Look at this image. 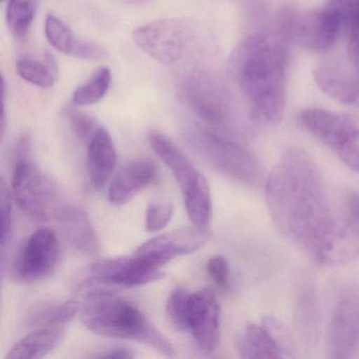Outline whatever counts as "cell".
<instances>
[{"label":"cell","instance_id":"cell-17","mask_svg":"<svg viewBox=\"0 0 359 359\" xmlns=\"http://www.w3.org/2000/svg\"><path fill=\"white\" fill-rule=\"evenodd\" d=\"M117 154L108 130L100 127L88 144L87 170L95 189L106 186L116 167Z\"/></svg>","mask_w":359,"mask_h":359},{"label":"cell","instance_id":"cell-22","mask_svg":"<svg viewBox=\"0 0 359 359\" xmlns=\"http://www.w3.org/2000/svg\"><path fill=\"white\" fill-rule=\"evenodd\" d=\"M184 205L193 226L209 234L212 219V196L203 173L190 190L184 193Z\"/></svg>","mask_w":359,"mask_h":359},{"label":"cell","instance_id":"cell-20","mask_svg":"<svg viewBox=\"0 0 359 359\" xmlns=\"http://www.w3.org/2000/svg\"><path fill=\"white\" fill-rule=\"evenodd\" d=\"M236 348L243 358H283L290 357L272 330L262 325L248 323L236 338Z\"/></svg>","mask_w":359,"mask_h":359},{"label":"cell","instance_id":"cell-6","mask_svg":"<svg viewBox=\"0 0 359 359\" xmlns=\"http://www.w3.org/2000/svg\"><path fill=\"white\" fill-rule=\"evenodd\" d=\"M342 30L341 18L329 6L315 10H283L275 24L279 36L311 52L329 51Z\"/></svg>","mask_w":359,"mask_h":359},{"label":"cell","instance_id":"cell-35","mask_svg":"<svg viewBox=\"0 0 359 359\" xmlns=\"http://www.w3.org/2000/svg\"><path fill=\"white\" fill-rule=\"evenodd\" d=\"M106 51L100 46H98L97 43L79 39L72 57L97 62V60H104V58H106Z\"/></svg>","mask_w":359,"mask_h":359},{"label":"cell","instance_id":"cell-12","mask_svg":"<svg viewBox=\"0 0 359 359\" xmlns=\"http://www.w3.org/2000/svg\"><path fill=\"white\" fill-rule=\"evenodd\" d=\"M188 331L203 352H213L219 342L220 308L215 292L203 287L191 293L188 304Z\"/></svg>","mask_w":359,"mask_h":359},{"label":"cell","instance_id":"cell-27","mask_svg":"<svg viewBox=\"0 0 359 359\" xmlns=\"http://www.w3.org/2000/svg\"><path fill=\"white\" fill-rule=\"evenodd\" d=\"M37 11V0H9L7 6V25L10 32L18 41L28 37Z\"/></svg>","mask_w":359,"mask_h":359},{"label":"cell","instance_id":"cell-29","mask_svg":"<svg viewBox=\"0 0 359 359\" xmlns=\"http://www.w3.org/2000/svg\"><path fill=\"white\" fill-rule=\"evenodd\" d=\"M191 293L177 287L168 298L167 315L172 325L180 331H188V304Z\"/></svg>","mask_w":359,"mask_h":359},{"label":"cell","instance_id":"cell-9","mask_svg":"<svg viewBox=\"0 0 359 359\" xmlns=\"http://www.w3.org/2000/svg\"><path fill=\"white\" fill-rule=\"evenodd\" d=\"M12 196L27 215L39 222L53 216L62 205L55 182L43 174L31 158L14 161Z\"/></svg>","mask_w":359,"mask_h":359},{"label":"cell","instance_id":"cell-11","mask_svg":"<svg viewBox=\"0 0 359 359\" xmlns=\"http://www.w3.org/2000/svg\"><path fill=\"white\" fill-rule=\"evenodd\" d=\"M58 259V241L50 229H39L20 248L14 260L13 275L22 283H35L49 276Z\"/></svg>","mask_w":359,"mask_h":359},{"label":"cell","instance_id":"cell-37","mask_svg":"<svg viewBox=\"0 0 359 359\" xmlns=\"http://www.w3.org/2000/svg\"><path fill=\"white\" fill-rule=\"evenodd\" d=\"M94 358H121L129 359L134 358L135 355L133 354L131 350H128L125 348H114L110 350L104 351L100 354L93 355Z\"/></svg>","mask_w":359,"mask_h":359},{"label":"cell","instance_id":"cell-26","mask_svg":"<svg viewBox=\"0 0 359 359\" xmlns=\"http://www.w3.org/2000/svg\"><path fill=\"white\" fill-rule=\"evenodd\" d=\"M112 83V72L108 67L98 69L83 85L79 86L72 96L75 107H88L104 100Z\"/></svg>","mask_w":359,"mask_h":359},{"label":"cell","instance_id":"cell-1","mask_svg":"<svg viewBox=\"0 0 359 359\" xmlns=\"http://www.w3.org/2000/svg\"><path fill=\"white\" fill-rule=\"evenodd\" d=\"M266 201L281 234L317 264H342L359 255V235L334 215L320 169L304 149H287L271 170Z\"/></svg>","mask_w":359,"mask_h":359},{"label":"cell","instance_id":"cell-38","mask_svg":"<svg viewBox=\"0 0 359 359\" xmlns=\"http://www.w3.org/2000/svg\"><path fill=\"white\" fill-rule=\"evenodd\" d=\"M351 67H352L353 72H354L355 81H356L357 107H359V60H357L356 64L351 65Z\"/></svg>","mask_w":359,"mask_h":359},{"label":"cell","instance_id":"cell-16","mask_svg":"<svg viewBox=\"0 0 359 359\" xmlns=\"http://www.w3.org/2000/svg\"><path fill=\"white\" fill-rule=\"evenodd\" d=\"M149 142L163 163L171 170L182 194L192 188L201 175L190 158L178 148L177 144L159 131H151Z\"/></svg>","mask_w":359,"mask_h":359},{"label":"cell","instance_id":"cell-14","mask_svg":"<svg viewBox=\"0 0 359 359\" xmlns=\"http://www.w3.org/2000/svg\"><path fill=\"white\" fill-rule=\"evenodd\" d=\"M62 234L76 251L97 256L100 245L95 230L86 212L73 205H60L54 213Z\"/></svg>","mask_w":359,"mask_h":359},{"label":"cell","instance_id":"cell-23","mask_svg":"<svg viewBox=\"0 0 359 359\" xmlns=\"http://www.w3.org/2000/svg\"><path fill=\"white\" fill-rule=\"evenodd\" d=\"M79 309L81 302L74 300L62 304L39 302L27 311L25 321L29 327H62L79 314Z\"/></svg>","mask_w":359,"mask_h":359},{"label":"cell","instance_id":"cell-25","mask_svg":"<svg viewBox=\"0 0 359 359\" xmlns=\"http://www.w3.org/2000/svg\"><path fill=\"white\" fill-rule=\"evenodd\" d=\"M16 70L24 81L43 89H51L55 83L56 65L48 55V64H43L30 55H22L16 62Z\"/></svg>","mask_w":359,"mask_h":359},{"label":"cell","instance_id":"cell-3","mask_svg":"<svg viewBox=\"0 0 359 359\" xmlns=\"http://www.w3.org/2000/svg\"><path fill=\"white\" fill-rule=\"evenodd\" d=\"M79 316L86 327L97 335L134 340L155 348L165 356H175L169 340L142 311L116 294L90 287L83 293Z\"/></svg>","mask_w":359,"mask_h":359},{"label":"cell","instance_id":"cell-40","mask_svg":"<svg viewBox=\"0 0 359 359\" xmlns=\"http://www.w3.org/2000/svg\"><path fill=\"white\" fill-rule=\"evenodd\" d=\"M3 1H5V0H3Z\"/></svg>","mask_w":359,"mask_h":359},{"label":"cell","instance_id":"cell-33","mask_svg":"<svg viewBox=\"0 0 359 359\" xmlns=\"http://www.w3.org/2000/svg\"><path fill=\"white\" fill-rule=\"evenodd\" d=\"M344 29L348 33L346 57L350 65H354L359 60V5L351 14Z\"/></svg>","mask_w":359,"mask_h":359},{"label":"cell","instance_id":"cell-8","mask_svg":"<svg viewBox=\"0 0 359 359\" xmlns=\"http://www.w3.org/2000/svg\"><path fill=\"white\" fill-rule=\"evenodd\" d=\"M298 121L346 167L359 173L358 119L325 109L309 108L300 112Z\"/></svg>","mask_w":359,"mask_h":359},{"label":"cell","instance_id":"cell-31","mask_svg":"<svg viewBox=\"0 0 359 359\" xmlns=\"http://www.w3.org/2000/svg\"><path fill=\"white\" fill-rule=\"evenodd\" d=\"M174 205L170 203H152L146 213V229L149 232H159L171 222Z\"/></svg>","mask_w":359,"mask_h":359},{"label":"cell","instance_id":"cell-21","mask_svg":"<svg viewBox=\"0 0 359 359\" xmlns=\"http://www.w3.org/2000/svg\"><path fill=\"white\" fill-rule=\"evenodd\" d=\"M65 338L62 327H39L18 340L7 354L9 359H39L60 346Z\"/></svg>","mask_w":359,"mask_h":359},{"label":"cell","instance_id":"cell-39","mask_svg":"<svg viewBox=\"0 0 359 359\" xmlns=\"http://www.w3.org/2000/svg\"><path fill=\"white\" fill-rule=\"evenodd\" d=\"M132 1H142V0H132Z\"/></svg>","mask_w":359,"mask_h":359},{"label":"cell","instance_id":"cell-15","mask_svg":"<svg viewBox=\"0 0 359 359\" xmlns=\"http://www.w3.org/2000/svg\"><path fill=\"white\" fill-rule=\"evenodd\" d=\"M157 175L155 163L148 158L137 159L121 170L109 187L108 198L113 205L129 203L138 193L154 182Z\"/></svg>","mask_w":359,"mask_h":359},{"label":"cell","instance_id":"cell-28","mask_svg":"<svg viewBox=\"0 0 359 359\" xmlns=\"http://www.w3.org/2000/svg\"><path fill=\"white\" fill-rule=\"evenodd\" d=\"M45 34L54 49L66 55L73 56L79 39L62 20L53 14H49L46 18Z\"/></svg>","mask_w":359,"mask_h":359},{"label":"cell","instance_id":"cell-7","mask_svg":"<svg viewBox=\"0 0 359 359\" xmlns=\"http://www.w3.org/2000/svg\"><path fill=\"white\" fill-rule=\"evenodd\" d=\"M180 92L187 106L211 129L232 136L230 100L214 75L198 68L186 71L180 79Z\"/></svg>","mask_w":359,"mask_h":359},{"label":"cell","instance_id":"cell-32","mask_svg":"<svg viewBox=\"0 0 359 359\" xmlns=\"http://www.w3.org/2000/svg\"><path fill=\"white\" fill-rule=\"evenodd\" d=\"M12 193L6 184L5 180H1L0 186V215H1V231H0V243L5 248L10 239L12 231Z\"/></svg>","mask_w":359,"mask_h":359},{"label":"cell","instance_id":"cell-24","mask_svg":"<svg viewBox=\"0 0 359 359\" xmlns=\"http://www.w3.org/2000/svg\"><path fill=\"white\" fill-rule=\"evenodd\" d=\"M296 327L306 344L317 339L319 330V302L312 285H304L298 293L295 309Z\"/></svg>","mask_w":359,"mask_h":359},{"label":"cell","instance_id":"cell-18","mask_svg":"<svg viewBox=\"0 0 359 359\" xmlns=\"http://www.w3.org/2000/svg\"><path fill=\"white\" fill-rule=\"evenodd\" d=\"M317 87L332 100L346 106H357L354 72L338 62H325L313 72Z\"/></svg>","mask_w":359,"mask_h":359},{"label":"cell","instance_id":"cell-13","mask_svg":"<svg viewBox=\"0 0 359 359\" xmlns=\"http://www.w3.org/2000/svg\"><path fill=\"white\" fill-rule=\"evenodd\" d=\"M90 275L96 283L128 287L154 283L165 276L161 271L147 268L135 255L100 260L92 264Z\"/></svg>","mask_w":359,"mask_h":359},{"label":"cell","instance_id":"cell-2","mask_svg":"<svg viewBox=\"0 0 359 359\" xmlns=\"http://www.w3.org/2000/svg\"><path fill=\"white\" fill-rule=\"evenodd\" d=\"M287 41L276 32L248 35L231 54L229 69L250 104L252 121L277 126L287 107Z\"/></svg>","mask_w":359,"mask_h":359},{"label":"cell","instance_id":"cell-10","mask_svg":"<svg viewBox=\"0 0 359 359\" xmlns=\"http://www.w3.org/2000/svg\"><path fill=\"white\" fill-rule=\"evenodd\" d=\"M359 344V285L348 283L334 302L327 332L330 358H351Z\"/></svg>","mask_w":359,"mask_h":359},{"label":"cell","instance_id":"cell-4","mask_svg":"<svg viewBox=\"0 0 359 359\" xmlns=\"http://www.w3.org/2000/svg\"><path fill=\"white\" fill-rule=\"evenodd\" d=\"M203 32L196 20L165 18L133 31V41L142 52L163 66L172 67L198 54Z\"/></svg>","mask_w":359,"mask_h":359},{"label":"cell","instance_id":"cell-34","mask_svg":"<svg viewBox=\"0 0 359 359\" xmlns=\"http://www.w3.org/2000/svg\"><path fill=\"white\" fill-rule=\"evenodd\" d=\"M208 274L219 289L230 287V266L224 256L215 255L210 258L207 264Z\"/></svg>","mask_w":359,"mask_h":359},{"label":"cell","instance_id":"cell-30","mask_svg":"<svg viewBox=\"0 0 359 359\" xmlns=\"http://www.w3.org/2000/svg\"><path fill=\"white\" fill-rule=\"evenodd\" d=\"M65 113H66L67 117H68L69 121H70L71 127H72V130L74 131L77 138L83 144H89L90 140L93 137L98 128L100 127L97 121L93 117L86 114V113L81 112V111L73 108V107H68L65 110Z\"/></svg>","mask_w":359,"mask_h":359},{"label":"cell","instance_id":"cell-5","mask_svg":"<svg viewBox=\"0 0 359 359\" xmlns=\"http://www.w3.org/2000/svg\"><path fill=\"white\" fill-rule=\"evenodd\" d=\"M193 150L222 175L247 186H256L262 173L255 155L231 135L211 128L195 127L187 132Z\"/></svg>","mask_w":359,"mask_h":359},{"label":"cell","instance_id":"cell-36","mask_svg":"<svg viewBox=\"0 0 359 359\" xmlns=\"http://www.w3.org/2000/svg\"><path fill=\"white\" fill-rule=\"evenodd\" d=\"M359 5V0H329L327 6L337 12L341 18L344 29L355 8Z\"/></svg>","mask_w":359,"mask_h":359},{"label":"cell","instance_id":"cell-19","mask_svg":"<svg viewBox=\"0 0 359 359\" xmlns=\"http://www.w3.org/2000/svg\"><path fill=\"white\" fill-rule=\"evenodd\" d=\"M209 234L201 232L198 229L182 228L165 234L153 237L142 243L137 250L153 252L171 262L176 256L187 255L198 251L208 241Z\"/></svg>","mask_w":359,"mask_h":359}]
</instances>
